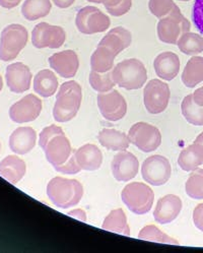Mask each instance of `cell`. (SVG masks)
Instances as JSON below:
<instances>
[{
  "mask_svg": "<svg viewBox=\"0 0 203 253\" xmlns=\"http://www.w3.org/2000/svg\"><path fill=\"white\" fill-rule=\"evenodd\" d=\"M2 87H3V81H2L1 76H0V91H1Z\"/></svg>",
  "mask_w": 203,
  "mask_h": 253,
  "instance_id": "cell-47",
  "label": "cell"
},
{
  "mask_svg": "<svg viewBox=\"0 0 203 253\" xmlns=\"http://www.w3.org/2000/svg\"><path fill=\"white\" fill-rule=\"evenodd\" d=\"M102 228L106 231L130 236V228H129L126 214L122 209L111 211V212L106 216Z\"/></svg>",
  "mask_w": 203,
  "mask_h": 253,
  "instance_id": "cell-28",
  "label": "cell"
},
{
  "mask_svg": "<svg viewBox=\"0 0 203 253\" xmlns=\"http://www.w3.org/2000/svg\"><path fill=\"white\" fill-rule=\"evenodd\" d=\"M193 100L198 106L203 107V86L197 88L193 93Z\"/></svg>",
  "mask_w": 203,
  "mask_h": 253,
  "instance_id": "cell-44",
  "label": "cell"
},
{
  "mask_svg": "<svg viewBox=\"0 0 203 253\" xmlns=\"http://www.w3.org/2000/svg\"><path fill=\"white\" fill-rule=\"evenodd\" d=\"M117 55L108 47L103 45H98L97 49L90 57V67L91 70L97 72H108L114 67V60Z\"/></svg>",
  "mask_w": 203,
  "mask_h": 253,
  "instance_id": "cell-27",
  "label": "cell"
},
{
  "mask_svg": "<svg viewBox=\"0 0 203 253\" xmlns=\"http://www.w3.org/2000/svg\"><path fill=\"white\" fill-rule=\"evenodd\" d=\"M47 195L54 206L69 209L79 205L83 195V187L76 179L55 177L48 183Z\"/></svg>",
  "mask_w": 203,
  "mask_h": 253,
  "instance_id": "cell-2",
  "label": "cell"
},
{
  "mask_svg": "<svg viewBox=\"0 0 203 253\" xmlns=\"http://www.w3.org/2000/svg\"><path fill=\"white\" fill-rule=\"evenodd\" d=\"M178 164L182 170L190 172L196 170L203 164V146L194 142L191 146L184 149L178 159Z\"/></svg>",
  "mask_w": 203,
  "mask_h": 253,
  "instance_id": "cell-26",
  "label": "cell"
},
{
  "mask_svg": "<svg viewBox=\"0 0 203 253\" xmlns=\"http://www.w3.org/2000/svg\"><path fill=\"white\" fill-rule=\"evenodd\" d=\"M89 84L95 91L99 93H106L111 91L116 84L113 76H112V70L108 72H97L95 70H91L89 74Z\"/></svg>",
  "mask_w": 203,
  "mask_h": 253,
  "instance_id": "cell-33",
  "label": "cell"
},
{
  "mask_svg": "<svg viewBox=\"0 0 203 253\" xmlns=\"http://www.w3.org/2000/svg\"><path fill=\"white\" fill-rule=\"evenodd\" d=\"M48 61L51 68L64 79L76 77L80 67L79 56L73 50H64L55 53Z\"/></svg>",
  "mask_w": 203,
  "mask_h": 253,
  "instance_id": "cell-16",
  "label": "cell"
},
{
  "mask_svg": "<svg viewBox=\"0 0 203 253\" xmlns=\"http://www.w3.org/2000/svg\"><path fill=\"white\" fill-rule=\"evenodd\" d=\"M58 80L53 71L43 69L36 75L34 79V91L43 98H49L56 93Z\"/></svg>",
  "mask_w": 203,
  "mask_h": 253,
  "instance_id": "cell-24",
  "label": "cell"
},
{
  "mask_svg": "<svg viewBox=\"0 0 203 253\" xmlns=\"http://www.w3.org/2000/svg\"><path fill=\"white\" fill-rule=\"evenodd\" d=\"M52 1L59 8H67L75 3L76 0H52Z\"/></svg>",
  "mask_w": 203,
  "mask_h": 253,
  "instance_id": "cell-45",
  "label": "cell"
},
{
  "mask_svg": "<svg viewBox=\"0 0 203 253\" xmlns=\"http://www.w3.org/2000/svg\"><path fill=\"white\" fill-rule=\"evenodd\" d=\"M86 1L104 4L111 15L117 17L126 14L132 6V0H86Z\"/></svg>",
  "mask_w": 203,
  "mask_h": 253,
  "instance_id": "cell-36",
  "label": "cell"
},
{
  "mask_svg": "<svg viewBox=\"0 0 203 253\" xmlns=\"http://www.w3.org/2000/svg\"><path fill=\"white\" fill-rule=\"evenodd\" d=\"M179 1H184V2H187V1H190V0H179Z\"/></svg>",
  "mask_w": 203,
  "mask_h": 253,
  "instance_id": "cell-48",
  "label": "cell"
},
{
  "mask_svg": "<svg viewBox=\"0 0 203 253\" xmlns=\"http://www.w3.org/2000/svg\"><path fill=\"white\" fill-rule=\"evenodd\" d=\"M37 133L32 127H18L9 137L10 150L18 155L30 153L36 146Z\"/></svg>",
  "mask_w": 203,
  "mask_h": 253,
  "instance_id": "cell-21",
  "label": "cell"
},
{
  "mask_svg": "<svg viewBox=\"0 0 203 253\" xmlns=\"http://www.w3.org/2000/svg\"><path fill=\"white\" fill-rule=\"evenodd\" d=\"M194 142H196V143H200V144H202L203 146V131L196 137V139H195V141Z\"/></svg>",
  "mask_w": 203,
  "mask_h": 253,
  "instance_id": "cell-46",
  "label": "cell"
},
{
  "mask_svg": "<svg viewBox=\"0 0 203 253\" xmlns=\"http://www.w3.org/2000/svg\"><path fill=\"white\" fill-rule=\"evenodd\" d=\"M191 16L193 25L203 36V0H195L192 7Z\"/></svg>",
  "mask_w": 203,
  "mask_h": 253,
  "instance_id": "cell-38",
  "label": "cell"
},
{
  "mask_svg": "<svg viewBox=\"0 0 203 253\" xmlns=\"http://www.w3.org/2000/svg\"><path fill=\"white\" fill-rule=\"evenodd\" d=\"M154 67L159 78L164 81H173L179 74L180 59L174 52H163L154 61Z\"/></svg>",
  "mask_w": 203,
  "mask_h": 253,
  "instance_id": "cell-19",
  "label": "cell"
},
{
  "mask_svg": "<svg viewBox=\"0 0 203 253\" xmlns=\"http://www.w3.org/2000/svg\"><path fill=\"white\" fill-rule=\"evenodd\" d=\"M112 76L117 85L128 91L142 87L147 80V72L144 64L136 58L119 62L113 67Z\"/></svg>",
  "mask_w": 203,
  "mask_h": 253,
  "instance_id": "cell-3",
  "label": "cell"
},
{
  "mask_svg": "<svg viewBox=\"0 0 203 253\" xmlns=\"http://www.w3.org/2000/svg\"><path fill=\"white\" fill-rule=\"evenodd\" d=\"M182 82L190 88L203 82V57L194 56L189 59L183 70Z\"/></svg>",
  "mask_w": 203,
  "mask_h": 253,
  "instance_id": "cell-29",
  "label": "cell"
},
{
  "mask_svg": "<svg viewBox=\"0 0 203 253\" xmlns=\"http://www.w3.org/2000/svg\"><path fill=\"white\" fill-rule=\"evenodd\" d=\"M180 51L186 55H197L203 51V37L195 33L187 32L177 42Z\"/></svg>",
  "mask_w": 203,
  "mask_h": 253,
  "instance_id": "cell-31",
  "label": "cell"
},
{
  "mask_svg": "<svg viewBox=\"0 0 203 253\" xmlns=\"http://www.w3.org/2000/svg\"><path fill=\"white\" fill-rule=\"evenodd\" d=\"M68 215L72 216V218H76L81 222H86V213L83 210L81 209H77V210H72L68 211Z\"/></svg>",
  "mask_w": 203,
  "mask_h": 253,
  "instance_id": "cell-42",
  "label": "cell"
},
{
  "mask_svg": "<svg viewBox=\"0 0 203 253\" xmlns=\"http://www.w3.org/2000/svg\"><path fill=\"white\" fill-rule=\"evenodd\" d=\"M141 174L144 181L154 186L167 183L172 175L171 164L167 158L155 155L147 158L142 164Z\"/></svg>",
  "mask_w": 203,
  "mask_h": 253,
  "instance_id": "cell-10",
  "label": "cell"
},
{
  "mask_svg": "<svg viewBox=\"0 0 203 253\" xmlns=\"http://www.w3.org/2000/svg\"><path fill=\"white\" fill-rule=\"evenodd\" d=\"M130 142L143 153L156 151L162 143V134L156 126L146 122H137L129 129Z\"/></svg>",
  "mask_w": 203,
  "mask_h": 253,
  "instance_id": "cell-7",
  "label": "cell"
},
{
  "mask_svg": "<svg viewBox=\"0 0 203 253\" xmlns=\"http://www.w3.org/2000/svg\"><path fill=\"white\" fill-rule=\"evenodd\" d=\"M42 150L45 152L47 161L53 167L64 164L73 154L70 141L64 132L52 136Z\"/></svg>",
  "mask_w": 203,
  "mask_h": 253,
  "instance_id": "cell-14",
  "label": "cell"
},
{
  "mask_svg": "<svg viewBox=\"0 0 203 253\" xmlns=\"http://www.w3.org/2000/svg\"><path fill=\"white\" fill-rule=\"evenodd\" d=\"M22 0H0V6H2L6 9H11L16 7L21 3Z\"/></svg>",
  "mask_w": 203,
  "mask_h": 253,
  "instance_id": "cell-43",
  "label": "cell"
},
{
  "mask_svg": "<svg viewBox=\"0 0 203 253\" xmlns=\"http://www.w3.org/2000/svg\"><path fill=\"white\" fill-rule=\"evenodd\" d=\"M138 238L145 241H153V242H159V243H165V244H174L179 245V242L168 236L167 234L162 232L158 227L155 225H149L142 228L138 234Z\"/></svg>",
  "mask_w": 203,
  "mask_h": 253,
  "instance_id": "cell-34",
  "label": "cell"
},
{
  "mask_svg": "<svg viewBox=\"0 0 203 253\" xmlns=\"http://www.w3.org/2000/svg\"><path fill=\"white\" fill-rule=\"evenodd\" d=\"M111 169L117 181L127 182L133 179L139 170V162L137 158L125 151H120L111 163Z\"/></svg>",
  "mask_w": 203,
  "mask_h": 253,
  "instance_id": "cell-15",
  "label": "cell"
},
{
  "mask_svg": "<svg viewBox=\"0 0 203 253\" xmlns=\"http://www.w3.org/2000/svg\"><path fill=\"white\" fill-rule=\"evenodd\" d=\"M63 132L62 128L59 127V126L56 125H50L48 127L44 128L41 133H40V138H39V146L41 147V149H43L45 147L46 142L55 134Z\"/></svg>",
  "mask_w": 203,
  "mask_h": 253,
  "instance_id": "cell-40",
  "label": "cell"
},
{
  "mask_svg": "<svg viewBox=\"0 0 203 253\" xmlns=\"http://www.w3.org/2000/svg\"><path fill=\"white\" fill-rule=\"evenodd\" d=\"M132 41L131 33L123 27H117L108 32V34L101 40L99 45H103L112 50L116 55L124 49L130 46Z\"/></svg>",
  "mask_w": 203,
  "mask_h": 253,
  "instance_id": "cell-22",
  "label": "cell"
},
{
  "mask_svg": "<svg viewBox=\"0 0 203 253\" xmlns=\"http://www.w3.org/2000/svg\"><path fill=\"white\" fill-rule=\"evenodd\" d=\"M5 79L11 92L22 94L27 92L31 86L32 72L26 64L15 62L6 67Z\"/></svg>",
  "mask_w": 203,
  "mask_h": 253,
  "instance_id": "cell-17",
  "label": "cell"
},
{
  "mask_svg": "<svg viewBox=\"0 0 203 253\" xmlns=\"http://www.w3.org/2000/svg\"><path fill=\"white\" fill-rule=\"evenodd\" d=\"M26 170V163L16 156H7L0 162V176L12 184L21 181Z\"/></svg>",
  "mask_w": 203,
  "mask_h": 253,
  "instance_id": "cell-23",
  "label": "cell"
},
{
  "mask_svg": "<svg viewBox=\"0 0 203 253\" xmlns=\"http://www.w3.org/2000/svg\"><path fill=\"white\" fill-rule=\"evenodd\" d=\"M98 139L102 146L109 151H125L130 144L128 135L113 128H104L101 130Z\"/></svg>",
  "mask_w": 203,
  "mask_h": 253,
  "instance_id": "cell-25",
  "label": "cell"
},
{
  "mask_svg": "<svg viewBox=\"0 0 203 253\" xmlns=\"http://www.w3.org/2000/svg\"><path fill=\"white\" fill-rule=\"evenodd\" d=\"M186 193L193 200H203V169L194 170L185 185Z\"/></svg>",
  "mask_w": 203,
  "mask_h": 253,
  "instance_id": "cell-35",
  "label": "cell"
},
{
  "mask_svg": "<svg viewBox=\"0 0 203 253\" xmlns=\"http://www.w3.org/2000/svg\"><path fill=\"white\" fill-rule=\"evenodd\" d=\"M176 6L177 4L173 0H150L149 2L151 12L158 19L167 16Z\"/></svg>",
  "mask_w": 203,
  "mask_h": 253,
  "instance_id": "cell-37",
  "label": "cell"
},
{
  "mask_svg": "<svg viewBox=\"0 0 203 253\" xmlns=\"http://www.w3.org/2000/svg\"><path fill=\"white\" fill-rule=\"evenodd\" d=\"M97 100L101 114L108 121H119L127 113V103L124 97L115 89L99 93Z\"/></svg>",
  "mask_w": 203,
  "mask_h": 253,
  "instance_id": "cell-12",
  "label": "cell"
},
{
  "mask_svg": "<svg viewBox=\"0 0 203 253\" xmlns=\"http://www.w3.org/2000/svg\"><path fill=\"white\" fill-rule=\"evenodd\" d=\"M54 169L56 170L57 172H60V173H63V174H70V175L78 174L81 171V168L79 166L77 159L75 157V152H73V154L67 160L66 163H64V164H62V165L54 167Z\"/></svg>",
  "mask_w": 203,
  "mask_h": 253,
  "instance_id": "cell-39",
  "label": "cell"
},
{
  "mask_svg": "<svg viewBox=\"0 0 203 253\" xmlns=\"http://www.w3.org/2000/svg\"><path fill=\"white\" fill-rule=\"evenodd\" d=\"M193 222L197 229L203 232V203L198 205L193 211Z\"/></svg>",
  "mask_w": 203,
  "mask_h": 253,
  "instance_id": "cell-41",
  "label": "cell"
},
{
  "mask_svg": "<svg viewBox=\"0 0 203 253\" xmlns=\"http://www.w3.org/2000/svg\"><path fill=\"white\" fill-rule=\"evenodd\" d=\"M78 30L85 35L106 32L110 25V17L95 6H84L79 10L76 17Z\"/></svg>",
  "mask_w": 203,
  "mask_h": 253,
  "instance_id": "cell-8",
  "label": "cell"
},
{
  "mask_svg": "<svg viewBox=\"0 0 203 253\" xmlns=\"http://www.w3.org/2000/svg\"><path fill=\"white\" fill-rule=\"evenodd\" d=\"M191 24L184 16L178 5L164 17L160 19L157 27L159 39L167 44H177L182 35L190 32Z\"/></svg>",
  "mask_w": 203,
  "mask_h": 253,
  "instance_id": "cell-6",
  "label": "cell"
},
{
  "mask_svg": "<svg viewBox=\"0 0 203 253\" xmlns=\"http://www.w3.org/2000/svg\"><path fill=\"white\" fill-rule=\"evenodd\" d=\"M170 97L169 85L160 80L150 81L144 87V106L151 114H160L167 109Z\"/></svg>",
  "mask_w": 203,
  "mask_h": 253,
  "instance_id": "cell-9",
  "label": "cell"
},
{
  "mask_svg": "<svg viewBox=\"0 0 203 253\" xmlns=\"http://www.w3.org/2000/svg\"><path fill=\"white\" fill-rule=\"evenodd\" d=\"M41 111L42 101L37 96L30 94L10 107L9 117L13 122L26 123L36 120Z\"/></svg>",
  "mask_w": 203,
  "mask_h": 253,
  "instance_id": "cell-13",
  "label": "cell"
},
{
  "mask_svg": "<svg viewBox=\"0 0 203 253\" xmlns=\"http://www.w3.org/2000/svg\"><path fill=\"white\" fill-rule=\"evenodd\" d=\"M66 39L65 31L59 26H52L48 23H40L32 32V43L38 48H60Z\"/></svg>",
  "mask_w": 203,
  "mask_h": 253,
  "instance_id": "cell-11",
  "label": "cell"
},
{
  "mask_svg": "<svg viewBox=\"0 0 203 253\" xmlns=\"http://www.w3.org/2000/svg\"><path fill=\"white\" fill-rule=\"evenodd\" d=\"M181 110L184 118L190 124L195 126L203 125V107L198 106L194 102L193 95H188L184 98Z\"/></svg>",
  "mask_w": 203,
  "mask_h": 253,
  "instance_id": "cell-32",
  "label": "cell"
},
{
  "mask_svg": "<svg viewBox=\"0 0 203 253\" xmlns=\"http://www.w3.org/2000/svg\"><path fill=\"white\" fill-rule=\"evenodd\" d=\"M52 9L50 0H26L22 6V13L28 21H37L47 16Z\"/></svg>",
  "mask_w": 203,
  "mask_h": 253,
  "instance_id": "cell-30",
  "label": "cell"
},
{
  "mask_svg": "<svg viewBox=\"0 0 203 253\" xmlns=\"http://www.w3.org/2000/svg\"><path fill=\"white\" fill-rule=\"evenodd\" d=\"M82 101L81 86L76 81H69L60 85L53 108V117L57 122H67L75 118Z\"/></svg>",
  "mask_w": 203,
  "mask_h": 253,
  "instance_id": "cell-1",
  "label": "cell"
},
{
  "mask_svg": "<svg viewBox=\"0 0 203 253\" xmlns=\"http://www.w3.org/2000/svg\"><path fill=\"white\" fill-rule=\"evenodd\" d=\"M0 148H1V144H0Z\"/></svg>",
  "mask_w": 203,
  "mask_h": 253,
  "instance_id": "cell-49",
  "label": "cell"
},
{
  "mask_svg": "<svg viewBox=\"0 0 203 253\" xmlns=\"http://www.w3.org/2000/svg\"><path fill=\"white\" fill-rule=\"evenodd\" d=\"M29 40L27 29L17 24L5 27L0 37V59L11 61L15 59L26 47Z\"/></svg>",
  "mask_w": 203,
  "mask_h": 253,
  "instance_id": "cell-5",
  "label": "cell"
},
{
  "mask_svg": "<svg viewBox=\"0 0 203 253\" xmlns=\"http://www.w3.org/2000/svg\"><path fill=\"white\" fill-rule=\"evenodd\" d=\"M73 152H75V157L81 170L96 171L101 168L103 154L96 144L86 143Z\"/></svg>",
  "mask_w": 203,
  "mask_h": 253,
  "instance_id": "cell-20",
  "label": "cell"
},
{
  "mask_svg": "<svg viewBox=\"0 0 203 253\" xmlns=\"http://www.w3.org/2000/svg\"><path fill=\"white\" fill-rule=\"evenodd\" d=\"M121 198L129 211L136 214H145L153 208L155 193L149 185L132 182L124 187Z\"/></svg>",
  "mask_w": 203,
  "mask_h": 253,
  "instance_id": "cell-4",
  "label": "cell"
},
{
  "mask_svg": "<svg viewBox=\"0 0 203 253\" xmlns=\"http://www.w3.org/2000/svg\"><path fill=\"white\" fill-rule=\"evenodd\" d=\"M181 211V198L174 194H168L159 200L157 208L154 211V218L159 224H170L177 219Z\"/></svg>",
  "mask_w": 203,
  "mask_h": 253,
  "instance_id": "cell-18",
  "label": "cell"
}]
</instances>
